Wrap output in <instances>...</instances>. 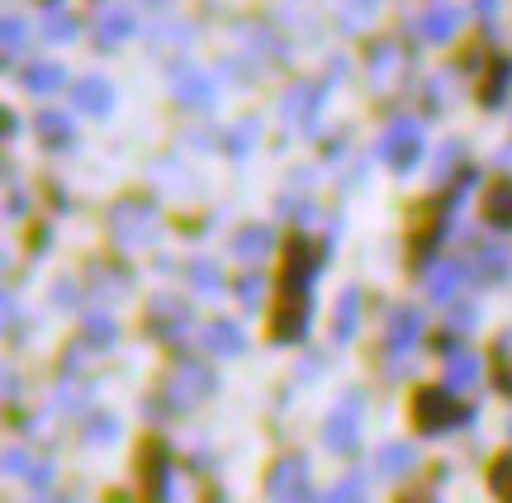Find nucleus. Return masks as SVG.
<instances>
[{
    "label": "nucleus",
    "mask_w": 512,
    "mask_h": 503,
    "mask_svg": "<svg viewBox=\"0 0 512 503\" xmlns=\"http://www.w3.org/2000/svg\"><path fill=\"white\" fill-rule=\"evenodd\" d=\"M214 390H219V375H214V366H209V361H200V356H181L176 366H166L157 399H162L166 413L176 418V413H190V409H200L204 399H214Z\"/></svg>",
    "instance_id": "obj_1"
},
{
    "label": "nucleus",
    "mask_w": 512,
    "mask_h": 503,
    "mask_svg": "<svg viewBox=\"0 0 512 503\" xmlns=\"http://www.w3.org/2000/svg\"><path fill=\"white\" fill-rule=\"evenodd\" d=\"M475 404H465L460 390L441 385V390H418L413 394V428L422 437H446V432H460L475 423Z\"/></svg>",
    "instance_id": "obj_2"
},
{
    "label": "nucleus",
    "mask_w": 512,
    "mask_h": 503,
    "mask_svg": "<svg viewBox=\"0 0 512 503\" xmlns=\"http://www.w3.org/2000/svg\"><path fill=\"white\" fill-rule=\"evenodd\" d=\"M105 228H110V243L119 252H143L162 238V214L152 200H119L105 214Z\"/></svg>",
    "instance_id": "obj_3"
},
{
    "label": "nucleus",
    "mask_w": 512,
    "mask_h": 503,
    "mask_svg": "<svg viewBox=\"0 0 512 503\" xmlns=\"http://www.w3.org/2000/svg\"><path fill=\"white\" fill-rule=\"evenodd\" d=\"M361 432H366V394L347 390L328 409V418H323V447L332 456H351V451L361 447Z\"/></svg>",
    "instance_id": "obj_4"
},
{
    "label": "nucleus",
    "mask_w": 512,
    "mask_h": 503,
    "mask_svg": "<svg viewBox=\"0 0 512 503\" xmlns=\"http://www.w3.org/2000/svg\"><path fill=\"white\" fill-rule=\"evenodd\" d=\"M171 95H176V105H185V110H214L219 81H214V72H204L190 57H181V62H171Z\"/></svg>",
    "instance_id": "obj_5"
},
{
    "label": "nucleus",
    "mask_w": 512,
    "mask_h": 503,
    "mask_svg": "<svg viewBox=\"0 0 512 503\" xmlns=\"http://www.w3.org/2000/svg\"><path fill=\"white\" fill-rule=\"evenodd\" d=\"M266 499L271 503H313V475L304 456H280L266 475Z\"/></svg>",
    "instance_id": "obj_6"
},
{
    "label": "nucleus",
    "mask_w": 512,
    "mask_h": 503,
    "mask_svg": "<svg viewBox=\"0 0 512 503\" xmlns=\"http://www.w3.org/2000/svg\"><path fill=\"white\" fill-rule=\"evenodd\" d=\"M147 333L162 337V342H185V337L195 333V314H190V304L176 295H157L147 304Z\"/></svg>",
    "instance_id": "obj_7"
},
{
    "label": "nucleus",
    "mask_w": 512,
    "mask_h": 503,
    "mask_svg": "<svg viewBox=\"0 0 512 503\" xmlns=\"http://www.w3.org/2000/svg\"><path fill=\"white\" fill-rule=\"evenodd\" d=\"M323 100H328V86H318V81H294L285 100H280V114H285V124L299 129L304 138L318 133V110H323Z\"/></svg>",
    "instance_id": "obj_8"
},
{
    "label": "nucleus",
    "mask_w": 512,
    "mask_h": 503,
    "mask_svg": "<svg viewBox=\"0 0 512 503\" xmlns=\"http://www.w3.org/2000/svg\"><path fill=\"white\" fill-rule=\"evenodd\" d=\"M328 257H332L328 243H313V238H290L280 290H313V276H318V266H323Z\"/></svg>",
    "instance_id": "obj_9"
},
{
    "label": "nucleus",
    "mask_w": 512,
    "mask_h": 503,
    "mask_svg": "<svg viewBox=\"0 0 512 503\" xmlns=\"http://www.w3.org/2000/svg\"><path fill=\"white\" fill-rule=\"evenodd\" d=\"M309 323H313V290H285V299H280V309H275V318H271V337L280 347L304 342V337H309Z\"/></svg>",
    "instance_id": "obj_10"
},
{
    "label": "nucleus",
    "mask_w": 512,
    "mask_h": 503,
    "mask_svg": "<svg viewBox=\"0 0 512 503\" xmlns=\"http://www.w3.org/2000/svg\"><path fill=\"white\" fill-rule=\"evenodd\" d=\"M375 157L394 162V171H413L422 162V124L418 119H399V124H389L384 138L375 143Z\"/></svg>",
    "instance_id": "obj_11"
},
{
    "label": "nucleus",
    "mask_w": 512,
    "mask_h": 503,
    "mask_svg": "<svg viewBox=\"0 0 512 503\" xmlns=\"http://www.w3.org/2000/svg\"><path fill=\"white\" fill-rule=\"evenodd\" d=\"M422 333H427V318H422V309H394L389 314V323H384V352L389 356H408L413 347L422 342Z\"/></svg>",
    "instance_id": "obj_12"
},
{
    "label": "nucleus",
    "mask_w": 512,
    "mask_h": 503,
    "mask_svg": "<svg viewBox=\"0 0 512 503\" xmlns=\"http://www.w3.org/2000/svg\"><path fill=\"white\" fill-rule=\"evenodd\" d=\"M465 280H470V266H460V261L446 257V261H432V266H427L422 285H427V299H432V304H446V309H451L460 299V290H465Z\"/></svg>",
    "instance_id": "obj_13"
},
{
    "label": "nucleus",
    "mask_w": 512,
    "mask_h": 503,
    "mask_svg": "<svg viewBox=\"0 0 512 503\" xmlns=\"http://www.w3.org/2000/svg\"><path fill=\"white\" fill-rule=\"evenodd\" d=\"M403 67H408V62H403V53L394 48V43H375V48L366 53V76H370V86H375L380 95L399 91Z\"/></svg>",
    "instance_id": "obj_14"
},
{
    "label": "nucleus",
    "mask_w": 512,
    "mask_h": 503,
    "mask_svg": "<svg viewBox=\"0 0 512 503\" xmlns=\"http://www.w3.org/2000/svg\"><path fill=\"white\" fill-rule=\"evenodd\" d=\"M200 342L209 356H242L247 352V333H242L233 318H209L200 328Z\"/></svg>",
    "instance_id": "obj_15"
},
{
    "label": "nucleus",
    "mask_w": 512,
    "mask_h": 503,
    "mask_svg": "<svg viewBox=\"0 0 512 503\" xmlns=\"http://www.w3.org/2000/svg\"><path fill=\"white\" fill-rule=\"evenodd\" d=\"M475 276L484 280V285H508L512 276V252L503 243H475Z\"/></svg>",
    "instance_id": "obj_16"
},
{
    "label": "nucleus",
    "mask_w": 512,
    "mask_h": 503,
    "mask_svg": "<svg viewBox=\"0 0 512 503\" xmlns=\"http://www.w3.org/2000/svg\"><path fill=\"white\" fill-rule=\"evenodd\" d=\"M72 105L81 114H95V119H100V114L114 110V86L105 81V76H81L76 91H72Z\"/></svg>",
    "instance_id": "obj_17"
},
{
    "label": "nucleus",
    "mask_w": 512,
    "mask_h": 503,
    "mask_svg": "<svg viewBox=\"0 0 512 503\" xmlns=\"http://www.w3.org/2000/svg\"><path fill=\"white\" fill-rule=\"evenodd\" d=\"M19 86L29 95H53L67 86V72H62V62H24L19 67Z\"/></svg>",
    "instance_id": "obj_18"
},
{
    "label": "nucleus",
    "mask_w": 512,
    "mask_h": 503,
    "mask_svg": "<svg viewBox=\"0 0 512 503\" xmlns=\"http://www.w3.org/2000/svg\"><path fill=\"white\" fill-rule=\"evenodd\" d=\"M460 10L456 5H446V0H441V5H432V10H427V15L418 19V29H422V38H427V43H451V38H456V29H460Z\"/></svg>",
    "instance_id": "obj_19"
},
{
    "label": "nucleus",
    "mask_w": 512,
    "mask_h": 503,
    "mask_svg": "<svg viewBox=\"0 0 512 503\" xmlns=\"http://www.w3.org/2000/svg\"><path fill=\"white\" fill-rule=\"evenodd\" d=\"M138 34V15L133 10H124V5H114V10H105V15L95 19V38L105 43V48H114V43H124V38Z\"/></svg>",
    "instance_id": "obj_20"
},
{
    "label": "nucleus",
    "mask_w": 512,
    "mask_h": 503,
    "mask_svg": "<svg viewBox=\"0 0 512 503\" xmlns=\"http://www.w3.org/2000/svg\"><path fill=\"white\" fill-rule=\"evenodd\" d=\"M413 466H418V447L413 442H384L380 456H375V470L389 475V480H403Z\"/></svg>",
    "instance_id": "obj_21"
},
{
    "label": "nucleus",
    "mask_w": 512,
    "mask_h": 503,
    "mask_svg": "<svg viewBox=\"0 0 512 503\" xmlns=\"http://www.w3.org/2000/svg\"><path fill=\"white\" fill-rule=\"evenodd\" d=\"M356 323H361V290H356V285H347V290L337 295L332 337H337V342H351V337H356Z\"/></svg>",
    "instance_id": "obj_22"
},
{
    "label": "nucleus",
    "mask_w": 512,
    "mask_h": 503,
    "mask_svg": "<svg viewBox=\"0 0 512 503\" xmlns=\"http://www.w3.org/2000/svg\"><path fill=\"white\" fill-rule=\"evenodd\" d=\"M81 337L91 342L95 352H110L114 342H119V323H114L105 309H86V314H81Z\"/></svg>",
    "instance_id": "obj_23"
},
{
    "label": "nucleus",
    "mask_w": 512,
    "mask_h": 503,
    "mask_svg": "<svg viewBox=\"0 0 512 503\" xmlns=\"http://www.w3.org/2000/svg\"><path fill=\"white\" fill-rule=\"evenodd\" d=\"M81 409H91V380L62 375V380H57V394H53V413H81Z\"/></svg>",
    "instance_id": "obj_24"
},
{
    "label": "nucleus",
    "mask_w": 512,
    "mask_h": 503,
    "mask_svg": "<svg viewBox=\"0 0 512 503\" xmlns=\"http://www.w3.org/2000/svg\"><path fill=\"white\" fill-rule=\"evenodd\" d=\"M233 252H238L242 261H261V257H271L275 252V233L266 224H247L238 233V238H233Z\"/></svg>",
    "instance_id": "obj_25"
},
{
    "label": "nucleus",
    "mask_w": 512,
    "mask_h": 503,
    "mask_svg": "<svg viewBox=\"0 0 512 503\" xmlns=\"http://www.w3.org/2000/svg\"><path fill=\"white\" fill-rule=\"evenodd\" d=\"M34 129H38V138L48 143V148H72V119L62 110H38V119H34Z\"/></svg>",
    "instance_id": "obj_26"
},
{
    "label": "nucleus",
    "mask_w": 512,
    "mask_h": 503,
    "mask_svg": "<svg viewBox=\"0 0 512 503\" xmlns=\"http://www.w3.org/2000/svg\"><path fill=\"white\" fill-rule=\"evenodd\" d=\"M508 91H512V57L498 53L494 62H489V81H484V105H489V110H498V105L508 100Z\"/></svg>",
    "instance_id": "obj_27"
},
{
    "label": "nucleus",
    "mask_w": 512,
    "mask_h": 503,
    "mask_svg": "<svg viewBox=\"0 0 512 503\" xmlns=\"http://www.w3.org/2000/svg\"><path fill=\"white\" fill-rule=\"evenodd\" d=\"M479 356L475 352H451L446 356V385L451 390H470V385H479Z\"/></svg>",
    "instance_id": "obj_28"
},
{
    "label": "nucleus",
    "mask_w": 512,
    "mask_h": 503,
    "mask_svg": "<svg viewBox=\"0 0 512 503\" xmlns=\"http://www.w3.org/2000/svg\"><path fill=\"white\" fill-rule=\"evenodd\" d=\"M256 143H261V124H256V119H238L233 129L223 133V152H228L233 162H242V157H247Z\"/></svg>",
    "instance_id": "obj_29"
},
{
    "label": "nucleus",
    "mask_w": 512,
    "mask_h": 503,
    "mask_svg": "<svg viewBox=\"0 0 512 503\" xmlns=\"http://www.w3.org/2000/svg\"><path fill=\"white\" fill-rule=\"evenodd\" d=\"M484 219L494 228H512V181H498V186L484 195Z\"/></svg>",
    "instance_id": "obj_30"
},
{
    "label": "nucleus",
    "mask_w": 512,
    "mask_h": 503,
    "mask_svg": "<svg viewBox=\"0 0 512 503\" xmlns=\"http://www.w3.org/2000/svg\"><path fill=\"white\" fill-rule=\"evenodd\" d=\"M313 503H366V470H351V475H342V480H337L323 499H313Z\"/></svg>",
    "instance_id": "obj_31"
},
{
    "label": "nucleus",
    "mask_w": 512,
    "mask_h": 503,
    "mask_svg": "<svg viewBox=\"0 0 512 503\" xmlns=\"http://www.w3.org/2000/svg\"><path fill=\"white\" fill-rule=\"evenodd\" d=\"M190 280H195V290L200 295H223V271L214 257H195L190 261Z\"/></svg>",
    "instance_id": "obj_32"
},
{
    "label": "nucleus",
    "mask_w": 512,
    "mask_h": 503,
    "mask_svg": "<svg viewBox=\"0 0 512 503\" xmlns=\"http://www.w3.org/2000/svg\"><path fill=\"white\" fill-rule=\"evenodd\" d=\"M95 295L128 299V271H119V266H95Z\"/></svg>",
    "instance_id": "obj_33"
},
{
    "label": "nucleus",
    "mask_w": 512,
    "mask_h": 503,
    "mask_svg": "<svg viewBox=\"0 0 512 503\" xmlns=\"http://www.w3.org/2000/svg\"><path fill=\"white\" fill-rule=\"evenodd\" d=\"M76 34H81L76 15H67V10H48V19H43V38H48V43H72Z\"/></svg>",
    "instance_id": "obj_34"
},
{
    "label": "nucleus",
    "mask_w": 512,
    "mask_h": 503,
    "mask_svg": "<svg viewBox=\"0 0 512 503\" xmlns=\"http://www.w3.org/2000/svg\"><path fill=\"white\" fill-rule=\"evenodd\" d=\"M81 442H86V447H110V442H119V418H110V413L91 418L86 432H81Z\"/></svg>",
    "instance_id": "obj_35"
},
{
    "label": "nucleus",
    "mask_w": 512,
    "mask_h": 503,
    "mask_svg": "<svg viewBox=\"0 0 512 503\" xmlns=\"http://www.w3.org/2000/svg\"><path fill=\"white\" fill-rule=\"evenodd\" d=\"M233 290H238V299L242 304H247V309H261V304H266V290H271V280L261 276V271H247V276L238 280V285H233Z\"/></svg>",
    "instance_id": "obj_36"
},
{
    "label": "nucleus",
    "mask_w": 512,
    "mask_h": 503,
    "mask_svg": "<svg viewBox=\"0 0 512 503\" xmlns=\"http://www.w3.org/2000/svg\"><path fill=\"white\" fill-rule=\"evenodd\" d=\"M0 38H5V62L15 67L19 53H24V38H29L24 19H19V15H5V24H0Z\"/></svg>",
    "instance_id": "obj_37"
},
{
    "label": "nucleus",
    "mask_w": 512,
    "mask_h": 503,
    "mask_svg": "<svg viewBox=\"0 0 512 503\" xmlns=\"http://www.w3.org/2000/svg\"><path fill=\"white\" fill-rule=\"evenodd\" d=\"M489 489H494L503 503H512V456H498L494 470H489Z\"/></svg>",
    "instance_id": "obj_38"
},
{
    "label": "nucleus",
    "mask_w": 512,
    "mask_h": 503,
    "mask_svg": "<svg viewBox=\"0 0 512 503\" xmlns=\"http://www.w3.org/2000/svg\"><path fill=\"white\" fill-rule=\"evenodd\" d=\"M460 157H465V143H460V138H451V143L437 152V181H451V171H456Z\"/></svg>",
    "instance_id": "obj_39"
},
{
    "label": "nucleus",
    "mask_w": 512,
    "mask_h": 503,
    "mask_svg": "<svg viewBox=\"0 0 512 503\" xmlns=\"http://www.w3.org/2000/svg\"><path fill=\"white\" fill-rule=\"evenodd\" d=\"M190 38H195V29H190V24H176V19H162V24H157V43H190Z\"/></svg>",
    "instance_id": "obj_40"
},
{
    "label": "nucleus",
    "mask_w": 512,
    "mask_h": 503,
    "mask_svg": "<svg viewBox=\"0 0 512 503\" xmlns=\"http://www.w3.org/2000/svg\"><path fill=\"white\" fill-rule=\"evenodd\" d=\"M479 323V304H451V328H456V333H470V328H475Z\"/></svg>",
    "instance_id": "obj_41"
},
{
    "label": "nucleus",
    "mask_w": 512,
    "mask_h": 503,
    "mask_svg": "<svg viewBox=\"0 0 512 503\" xmlns=\"http://www.w3.org/2000/svg\"><path fill=\"white\" fill-rule=\"evenodd\" d=\"M280 214H285V219H294V224H309L313 205H309V200H299V195H285V200H280Z\"/></svg>",
    "instance_id": "obj_42"
},
{
    "label": "nucleus",
    "mask_w": 512,
    "mask_h": 503,
    "mask_svg": "<svg viewBox=\"0 0 512 503\" xmlns=\"http://www.w3.org/2000/svg\"><path fill=\"white\" fill-rule=\"evenodd\" d=\"M53 304H57V309H76V304H81L76 280H57V285H53Z\"/></svg>",
    "instance_id": "obj_43"
},
{
    "label": "nucleus",
    "mask_w": 512,
    "mask_h": 503,
    "mask_svg": "<svg viewBox=\"0 0 512 503\" xmlns=\"http://www.w3.org/2000/svg\"><path fill=\"white\" fill-rule=\"evenodd\" d=\"M53 475H57V466H53V461H34L24 480H29V485H34V489H48V485H53Z\"/></svg>",
    "instance_id": "obj_44"
},
{
    "label": "nucleus",
    "mask_w": 512,
    "mask_h": 503,
    "mask_svg": "<svg viewBox=\"0 0 512 503\" xmlns=\"http://www.w3.org/2000/svg\"><path fill=\"white\" fill-rule=\"evenodd\" d=\"M29 466H34V461H29V451H24V447L5 451V470H10V475H29Z\"/></svg>",
    "instance_id": "obj_45"
},
{
    "label": "nucleus",
    "mask_w": 512,
    "mask_h": 503,
    "mask_svg": "<svg viewBox=\"0 0 512 503\" xmlns=\"http://www.w3.org/2000/svg\"><path fill=\"white\" fill-rule=\"evenodd\" d=\"M5 323H10V333L19 328V299L10 295V290H5Z\"/></svg>",
    "instance_id": "obj_46"
},
{
    "label": "nucleus",
    "mask_w": 512,
    "mask_h": 503,
    "mask_svg": "<svg viewBox=\"0 0 512 503\" xmlns=\"http://www.w3.org/2000/svg\"><path fill=\"white\" fill-rule=\"evenodd\" d=\"M19 214H29V195H10V219H19Z\"/></svg>",
    "instance_id": "obj_47"
},
{
    "label": "nucleus",
    "mask_w": 512,
    "mask_h": 503,
    "mask_svg": "<svg viewBox=\"0 0 512 503\" xmlns=\"http://www.w3.org/2000/svg\"><path fill=\"white\" fill-rule=\"evenodd\" d=\"M494 10H498V0H475V15H484V19H494Z\"/></svg>",
    "instance_id": "obj_48"
},
{
    "label": "nucleus",
    "mask_w": 512,
    "mask_h": 503,
    "mask_svg": "<svg viewBox=\"0 0 512 503\" xmlns=\"http://www.w3.org/2000/svg\"><path fill=\"white\" fill-rule=\"evenodd\" d=\"M5 399H19V380H15V371H5Z\"/></svg>",
    "instance_id": "obj_49"
},
{
    "label": "nucleus",
    "mask_w": 512,
    "mask_h": 503,
    "mask_svg": "<svg viewBox=\"0 0 512 503\" xmlns=\"http://www.w3.org/2000/svg\"><path fill=\"white\" fill-rule=\"evenodd\" d=\"M399 503H432L427 494H413V499H399Z\"/></svg>",
    "instance_id": "obj_50"
},
{
    "label": "nucleus",
    "mask_w": 512,
    "mask_h": 503,
    "mask_svg": "<svg viewBox=\"0 0 512 503\" xmlns=\"http://www.w3.org/2000/svg\"><path fill=\"white\" fill-rule=\"evenodd\" d=\"M34 503H67V499H34Z\"/></svg>",
    "instance_id": "obj_51"
},
{
    "label": "nucleus",
    "mask_w": 512,
    "mask_h": 503,
    "mask_svg": "<svg viewBox=\"0 0 512 503\" xmlns=\"http://www.w3.org/2000/svg\"><path fill=\"white\" fill-rule=\"evenodd\" d=\"M43 5H57V0H43Z\"/></svg>",
    "instance_id": "obj_52"
},
{
    "label": "nucleus",
    "mask_w": 512,
    "mask_h": 503,
    "mask_svg": "<svg viewBox=\"0 0 512 503\" xmlns=\"http://www.w3.org/2000/svg\"><path fill=\"white\" fill-rule=\"evenodd\" d=\"M508 432H512V423H508Z\"/></svg>",
    "instance_id": "obj_53"
}]
</instances>
